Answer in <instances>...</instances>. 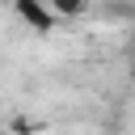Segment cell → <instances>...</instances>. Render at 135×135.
I'll return each instance as SVG.
<instances>
[{"label":"cell","instance_id":"cell-3","mask_svg":"<svg viewBox=\"0 0 135 135\" xmlns=\"http://www.w3.org/2000/svg\"><path fill=\"white\" fill-rule=\"evenodd\" d=\"M0 135H13V131H0Z\"/></svg>","mask_w":135,"mask_h":135},{"label":"cell","instance_id":"cell-2","mask_svg":"<svg viewBox=\"0 0 135 135\" xmlns=\"http://www.w3.org/2000/svg\"><path fill=\"white\" fill-rule=\"evenodd\" d=\"M46 8H51V17L59 21V17H80L84 8H89V0H42Z\"/></svg>","mask_w":135,"mask_h":135},{"label":"cell","instance_id":"cell-1","mask_svg":"<svg viewBox=\"0 0 135 135\" xmlns=\"http://www.w3.org/2000/svg\"><path fill=\"white\" fill-rule=\"evenodd\" d=\"M17 13H21V17L38 30V34H46V30L55 25V17H51V8H46L42 0H17Z\"/></svg>","mask_w":135,"mask_h":135}]
</instances>
